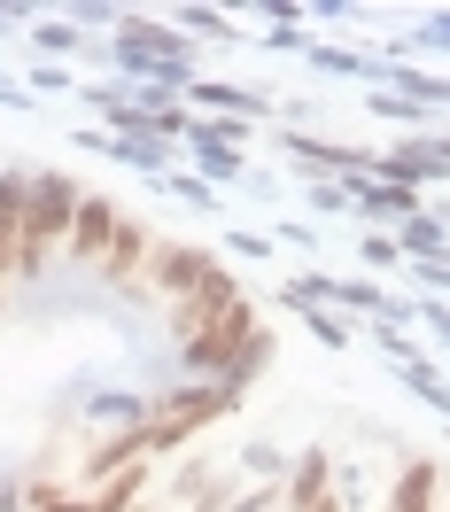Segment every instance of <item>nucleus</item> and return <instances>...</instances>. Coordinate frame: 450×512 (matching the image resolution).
Listing matches in <instances>:
<instances>
[{
	"label": "nucleus",
	"mask_w": 450,
	"mask_h": 512,
	"mask_svg": "<svg viewBox=\"0 0 450 512\" xmlns=\"http://www.w3.org/2000/svg\"><path fill=\"white\" fill-rule=\"evenodd\" d=\"M264 365H272V326H257V334H249V342H241V350H233V365H225V388H233V396H241V388L257 381Z\"/></svg>",
	"instance_id": "f8f14e48"
},
{
	"label": "nucleus",
	"mask_w": 450,
	"mask_h": 512,
	"mask_svg": "<svg viewBox=\"0 0 450 512\" xmlns=\"http://www.w3.org/2000/svg\"><path fill=\"white\" fill-rule=\"evenodd\" d=\"M241 466H249V474H264V481H272V474H280V450H272V443H257V450H249V458H241Z\"/></svg>",
	"instance_id": "a878e982"
},
{
	"label": "nucleus",
	"mask_w": 450,
	"mask_h": 512,
	"mask_svg": "<svg viewBox=\"0 0 450 512\" xmlns=\"http://www.w3.org/2000/svg\"><path fill=\"white\" fill-rule=\"evenodd\" d=\"M396 249H404V264H443V256H450V225H443V210L404 218V225H396Z\"/></svg>",
	"instance_id": "0eeeda50"
},
{
	"label": "nucleus",
	"mask_w": 450,
	"mask_h": 512,
	"mask_svg": "<svg viewBox=\"0 0 450 512\" xmlns=\"http://www.w3.org/2000/svg\"><path fill=\"white\" fill-rule=\"evenodd\" d=\"M365 109L381 117V125H427L435 109H419V101H404V94H365Z\"/></svg>",
	"instance_id": "2eb2a0df"
},
{
	"label": "nucleus",
	"mask_w": 450,
	"mask_h": 512,
	"mask_svg": "<svg viewBox=\"0 0 450 512\" xmlns=\"http://www.w3.org/2000/svg\"><path fill=\"white\" fill-rule=\"evenodd\" d=\"M326 303H342V311H365V319H381L388 311V288L381 280H334V295Z\"/></svg>",
	"instance_id": "ddd939ff"
},
{
	"label": "nucleus",
	"mask_w": 450,
	"mask_h": 512,
	"mask_svg": "<svg viewBox=\"0 0 450 512\" xmlns=\"http://www.w3.org/2000/svg\"><path fill=\"white\" fill-rule=\"evenodd\" d=\"M412 280H419L427 295H443V288H450V256H443V264H412Z\"/></svg>",
	"instance_id": "393cba45"
},
{
	"label": "nucleus",
	"mask_w": 450,
	"mask_h": 512,
	"mask_svg": "<svg viewBox=\"0 0 450 512\" xmlns=\"http://www.w3.org/2000/svg\"><path fill=\"white\" fill-rule=\"evenodd\" d=\"M319 512H342V505H334V497H326V505H319Z\"/></svg>",
	"instance_id": "c85d7f7f"
},
{
	"label": "nucleus",
	"mask_w": 450,
	"mask_h": 512,
	"mask_svg": "<svg viewBox=\"0 0 450 512\" xmlns=\"http://www.w3.org/2000/svg\"><path fill=\"white\" fill-rule=\"evenodd\" d=\"M404 388H412V396H427L435 412H450V381L435 373V365H427V357H419V365H404Z\"/></svg>",
	"instance_id": "f3484780"
},
{
	"label": "nucleus",
	"mask_w": 450,
	"mask_h": 512,
	"mask_svg": "<svg viewBox=\"0 0 450 512\" xmlns=\"http://www.w3.org/2000/svg\"><path fill=\"white\" fill-rule=\"evenodd\" d=\"M326 497H334V450L311 443V450L288 466V512H319Z\"/></svg>",
	"instance_id": "423d86ee"
},
{
	"label": "nucleus",
	"mask_w": 450,
	"mask_h": 512,
	"mask_svg": "<svg viewBox=\"0 0 450 512\" xmlns=\"http://www.w3.org/2000/svg\"><path fill=\"white\" fill-rule=\"evenodd\" d=\"M163 187L179 194V202H194V210H202V218H218V187H210V179H202V171H171V179H163Z\"/></svg>",
	"instance_id": "4468645a"
},
{
	"label": "nucleus",
	"mask_w": 450,
	"mask_h": 512,
	"mask_svg": "<svg viewBox=\"0 0 450 512\" xmlns=\"http://www.w3.org/2000/svg\"><path fill=\"white\" fill-rule=\"evenodd\" d=\"M117 225H125V210H117L109 194H86V202H78V225H70L63 249L78 256V264H101V256H109V241H117Z\"/></svg>",
	"instance_id": "39448f33"
},
{
	"label": "nucleus",
	"mask_w": 450,
	"mask_h": 512,
	"mask_svg": "<svg viewBox=\"0 0 450 512\" xmlns=\"http://www.w3.org/2000/svg\"><path fill=\"white\" fill-rule=\"evenodd\" d=\"M381 512H435V466H427V458H412V466L396 474V489H388Z\"/></svg>",
	"instance_id": "9b49d317"
},
{
	"label": "nucleus",
	"mask_w": 450,
	"mask_h": 512,
	"mask_svg": "<svg viewBox=\"0 0 450 512\" xmlns=\"http://www.w3.org/2000/svg\"><path fill=\"white\" fill-rule=\"evenodd\" d=\"M32 47H39V55H70V47H78V24H70V16H39Z\"/></svg>",
	"instance_id": "dca6fc26"
},
{
	"label": "nucleus",
	"mask_w": 450,
	"mask_h": 512,
	"mask_svg": "<svg viewBox=\"0 0 450 512\" xmlns=\"http://www.w3.org/2000/svg\"><path fill=\"white\" fill-rule=\"evenodd\" d=\"M179 32H202V39H241L225 8H187V16H179Z\"/></svg>",
	"instance_id": "a211bd4d"
},
{
	"label": "nucleus",
	"mask_w": 450,
	"mask_h": 512,
	"mask_svg": "<svg viewBox=\"0 0 450 512\" xmlns=\"http://www.w3.org/2000/svg\"><path fill=\"white\" fill-rule=\"evenodd\" d=\"M311 210H319V218H342V210H350V187H342V179H311Z\"/></svg>",
	"instance_id": "aec40b11"
},
{
	"label": "nucleus",
	"mask_w": 450,
	"mask_h": 512,
	"mask_svg": "<svg viewBox=\"0 0 450 512\" xmlns=\"http://www.w3.org/2000/svg\"><path fill=\"white\" fill-rule=\"evenodd\" d=\"M0 101H16V109H32V94H16V78H0Z\"/></svg>",
	"instance_id": "cd10ccee"
},
{
	"label": "nucleus",
	"mask_w": 450,
	"mask_h": 512,
	"mask_svg": "<svg viewBox=\"0 0 450 512\" xmlns=\"http://www.w3.org/2000/svg\"><path fill=\"white\" fill-rule=\"evenodd\" d=\"M78 202H86V187H78V179H63V171H39V187H32V218H24L32 249H55V241H70V225H78Z\"/></svg>",
	"instance_id": "f03ea898"
},
{
	"label": "nucleus",
	"mask_w": 450,
	"mask_h": 512,
	"mask_svg": "<svg viewBox=\"0 0 450 512\" xmlns=\"http://www.w3.org/2000/svg\"><path fill=\"white\" fill-rule=\"evenodd\" d=\"M225 264L218 256L187 249V241H156V256H148V280H156V295H171V303H187V295H202L210 280H218Z\"/></svg>",
	"instance_id": "7ed1b4c3"
},
{
	"label": "nucleus",
	"mask_w": 450,
	"mask_h": 512,
	"mask_svg": "<svg viewBox=\"0 0 450 512\" xmlns=\"http://www.w3.org/2000/svg\"><path fill=\"white\" fill-rule=\"evenodd\" d=\"M412 55H450V8H443V16H427V24L412 32Z\"/></svg>",
	"instance_id": "6ab92c4d"
},
{
	"label": "nucleus",
	"mask_w": 450,
	"mask_h": 512,
	"mask_svg": "<svg viewBox=\"0 0 450 512\" xmlns=\"http://www.w3.org/2000/svg\"><path fill=\"white\" fill-rule=\"evenodd\" d=\"M303 319H311V334H319L326 350H342V342H350V326L334 319V311H303Z\"/></svg>",
	"instance_id": "5701e85b"
},
{
	"label": "nucleus",
	"mask_w": 450,
	"mask_h": 512,
	"mask_svg": "<svg viewBox=\"0 0 450 512\" xmlns=\"http://www.w3.org/2000/svg\"><path fill=\"white\" fill-rule=\"evenodd\" d=\"M311 70H326V78H388V55H365V47H326V39H311Z\"/></svg>",
	"instance_id": "9d476101"
},
{
	"label": "nucleus",
	"mask_w": 450,
	"mask_h": 512,
	"mask_svg": "<svg viewBox=\"0 0 450 512\" xmlns=\"http://www.w3.org/2000/svg\"><path fill=\"white\" fill-rule=\"evenodd\" d=\"M419 326H427V334L450 350V303H443V295H427V303H419Z\"/></svg>",
	"instance_id": "4be33fe9"
},
{
	"label": "nucleus",
	"mask_w": 450,
	"mask_h": 512,
	"mask_svg": "<svg viewBox=\"0 0 450 512\" xmlns=\"http://www.w3.org/2000/svg\"><path fill=\"white\" fill-rule=\"evenodd\" d=\"M225 249L233 256H272V233H249V225H241V233H225Z\"/></svg>",
	"instance_id": "b1692460"
},
{
	"label": "nucleus",
	"mask_w": 450,
	"mask_h": 512,
	"mask_svg": "<svg viewBox=\"0 0 450 512\" xmlns=\"http://www.w3.org/2000/svg\"><path fill=\"white\" fill-rule=\"evenodd\" d=\"M202 109H225L233 125H249V117H272V94H241V86H225V78H194L187 86Z\"/></svg>",
	"instance_id": "6e6552de"
},
{
	"label": "nucleus",
	"mask_w": 450,
	"mask_h": 512,
	"mask_svg": "<svg viewBox=\"0 0 450 512\" xmlns=\"http://www.w3.org/2000/svg\"><path fill=\"white\" fill-rule=\"evenodd\" d=\"M16 24H32V8H0V39L16 32Z\"/></svg>",
	"instance_id": "bb28decb"
},
{
	"label": "nucleus",
	"mask_w": 450,
	"mask_h": 512,
	"mask_svg": "<svg viewBox=\"0 0 450 512\" xmlns=\"http://www.w3.org/2000/svg\"><path fill=\"white\" fill-rule=\"evenodd\" d=\"M365 264H373V272H396V264H404L396 233H365Z\"/></svg>",
	"instance_id": "412c9836"
},
{
	"label": "nucleus",
	"mask_w": 450,
	"mask_h": 512,
	"mask_svg": "<svg viewBox=\"0 0 450 512\" xmlns=\"http://www.w3.org/2000/svg\"><path fill=\"white\" fill-rule=\"evenodd\" d=\"M233 404H241V396H233L225 381H187V388H171V396H156V404H148V419H140V450H148V458H163V450L187 443L194 427H218Z\"/></svg>",
	"instance_id": "f257e3e1"
},
{
	"label": "nucleus",
	"mask_w": 450,
	"mask_h": 512,
	"mask_svg": "<svg viewBox=\"0 0 450 512\" xmlns=\"http://www.w3.org/2000/svg\"><path fill=\"white\" fill-rule=\"evenodd\" d=\"M187 156L202 163V179L210 187H233V179H249V163H241V125L233 117H194V132H187Z\"/></svg>",
	"instance_id": "20e7f679"
},
{
	"label": "nucleus",
	"mask_w": 450,
	"mask_h": 512,
	"mask_svg": "<svg viewBox=\"0 0 450 512\" xmlns=\"http://www.w3.org/2000/svg\"><path fill=\"white\" fill-rule=\"evenodd\" d=\"M148 256H156V233H148L140 218H125V225H117V241H109V256H101L94 272H101V280H125L132 264H148Z\"/></svg>",
	"instance_id": "1a4fd4ad"
}]
</instances>
